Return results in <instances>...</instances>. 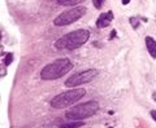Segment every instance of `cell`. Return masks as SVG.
<instances>
[{
	"label": "cell",
	"mask_w": 156,
	"mask_h": 128,
	"mask_svg": "<svg viewBox=\"0 0 156 128\" xmlns=\"http://www.w3.org/2000/svg\"><path fill=\"white\" fill-rule=\"evenodd\" d=\"M129 22L131 23V26H133L134 30H136V29H138V26H139V19L136 18V17H130V18H129Z\"/></svg>",
	"instance_id": "12"
},
{
	"label": "cell",
	"mask_w": 156,
	"mask_h": 128,
	"mask_svg": "<svg viewBox=\"0 0 156 128\" xmlns=\"http://www.w3.org/2000/svg\"><path fill=\"white\" fill-rule=\"evenodd\" d=\"M99 75V71L96 69H89V70H82L80 72H76L70 75L68 79L65 80V87L68 88H76L78 86L82 84H87L95 79V78Z\"/></svg>",
	"instance_id": "6"
},
{
	"label": "cell",
	"mask_w": 156,
	"mask_h": 128,
	"mask_svg": "<svg viewBox=\"0 0 156 128\" xmlns=\"http://www.w3.org/2000/svg\"><path fill=\"white\" fill-rule=\"evenodd\" d=\"M121 2H122L124 5H128V4L130 3V0H121Z\"/></svg>",
	"instance_id": "15"
},
{
	"label": "cell",
	"mask_w": 156,
	"mask_h": 128,
	"mask_svg": "<svg viewBox=\"0 0 156 128\" xmlns=\"http://www.w3.org/2000/svg\"><path fill=\"white\" fill-rule=\"evenodd\" d=\"M73 69V62L69 58H58L48 63L41 71V78L43 80H56L64 76Z\"/></svg>",
	"instance_id": "2"
},
{
	"label": "cell",
	"mask_w": 156,
	"mask_h": 128,
	"mask_svg": "<svg viewBox=\"0 0 156 128\" xmlns=\"http://www.w3.org/2000/svg\"><path fill=\"white\" fill-rule=\"evenodd\" d=\"M144 40H146V47H147L150 56L152 58H156V40L151 36H146Z\"/></svg>",
	"instance_id": "8"
},
{
	"label": "cell",
	"mask_w": 156,
	"mask_h": 128,
	"mask_svg": "<svg viewBox=\"0 0 156 128\" xmlns=\"http://www.w3.org/2000/svg\"><path fill=\"white\" fill-rule=\"evenodd\" d=\"M112 21H113V12L108 11V12L101 13L100 16L98 17L95 25H96L98 29H104V27H107V26H109Z\"/></svg>",
	"instance_id": "7"
},
{
	"label": "cell",
	"mask_w": 156,
	"mask_h": 128,
	"mask_svg": "<svg viewBox=\"0 0 156 128\" xmlns=\"http://www.w3.org/2000/svg\"><path fill=\"white\" fill-rule=\"evenodd\" d=\"M87 9L85 7H81V5H74L70 9H66L62 13H60L58 16L53 19V25L55 26H68V25H72L77 22L80 18H82L86 14Z\"/></svg>",
	"instance_id": "5"
},
{
	"label": "cell",
	"mask_w": 156,
	"mask_h": 128,
	"mask_svg": "<svg viewBox=\"0 0 156 128\" xmlns=\"http://www.w3.org/2000/svg\"><path fill=\"white\" fill-rule=\"evenodd\" d=\"M58 5L62 7H73V5H78V4L83 3L85 0H56Z\"/></svg>",
	"instance_id": "9"
},
{
	"label": "cell",
	"mask_w": 156,
	"mask_h": 128,
	"mask_svg": "<svg viewBox=\"0 0 156 128\" xmlns=\"http://www.w3.org/2000/svg\"><path fill=\"white\" fill-rule=\"evenodd\" d=\"M91 2H92V4H94V7L96 9H100L104 4V0H91Z\"/></svg>",
	"instance_id": "13"
},
{
	"label": "cell",
	"mask_w": 156,
	"mask_h": 128,
	"mask_svg": "<svg viewBox=\"0 0 156 128\" xmlns=\"http://www.w3.org/2000/svg\"><path fill=\"white\" fill-rule=\"evenodd\" d=\"M12 61H13V53H8V55L3 58V65L8 66V65L12 63Z\"/></svg>",
	"instance_id": "11"
},
{
	"label": "cell",
	"mask_w": 156,
	"mask_h": 128,
	"mask_svg": "<svg viewBox=\"0 0 156 128\" xmlns=\"http://www.w3.org/2000/svg\"><path fill=\"white\" fill-rule=\"evenodd\" d=\"M86 95V91L83 88H74V89H69V91H65V92H61L56 95L55 97L51 100L50 105L53 109H66L68 106H72L74 105L76 102H78L82 97Z\"/></svg>",
	"instance_id": "3"
},
{
	"label": "cell",
	"mask_w": 156,
	"mask_h": 128,
	"mask_svg": "<svg viewBox=\"0 0 156 128\" xmlns=\"http://www.w3.org/2000/svg\"><path fill=\"white\" fill-rule=\"evenodd\" d=\"M83 123L80 122V120H74L73 123H65V124H61V128H76V127H82Z\"/></svg>",
	"instance_id": "10"
},
{
	"label": "cell",
	"mask_w": 156,
	"mask_h": 128,
	"mask_svg": "<svg viewBox=\"0 0 156 128\" xmlns=\"http://www.w3.org/2000/svg\"><path fill=\"white\" fill-rule=\"evenodd\" d=\"M150 114H151V116H152V119L156 122V110H151Z\"/></svg>",
	"instance_id": "14"
},
{
	"label": "cell",
	"mask_w": 156,
	"mask_h": 128,
	"mask_svg": "<svg viewBox=\"0 0 156 128\" xmlns=\"http://www.w3.org/2000/svg\"><path fill=\"white\" fill-rule=\"evenodd\" d=\"M115 35H116V31L113 30V31H112V34H111V36H109V40H111L112 38H115Z\"/></svg>",
	"instance_id": "16"
},
{
	"label": "cell",
	"mask_w": 156,
	"mask_h": 128,
	"mask_svg": "<svg viewBox=\"0 0 156 128\" xmlns=\"http://www.w3.org/2000/svg\"><path fill=\"white\" fill-rule=\"evenodd\" d=\"M99 102L95 100L83 102V104H78L74 105L73 107H70L69 110L66 111L65 116L69 120H83L86 118H90L92 115H95L98 110H99Z\"/></svg>",
	"instance_id": "4"
},
{
	"label": "cell",
	"mask_w": 156,
	"mask_h": 128,
	"mask_svg": "<svg viewBox=\"0 0 156 128\" xmlns=\"http://www.w3.org/2000/svg\"><path fill=\"white\" fill-rule=\"evenodd\" d=\"M90 39V31L86 29H78L72 32L65 34L58 40L55 42L53 47L57 51H74V49L82 47Z\"/></svg>",
	"instance_id": "1"
},
{
	"label": "cell",
	"mask_w": 156,
	"mask_h": 128,
	"mask_svg": "<svg viewBox=\"0 0 156 128\" xmlns=\"http://www.w3.org/2000/svg\"><path fill=\"white\" fill-rule=\"evenodd\" d=\"M152 98H154V101L156 102V92H154V95H152Z\"/></svg>",
	"instance_id": "17"
}]
</instances>
